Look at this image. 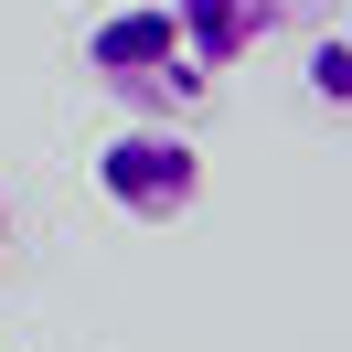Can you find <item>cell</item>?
Returning <instances> with one entry per match:
<instances>
[{
	"instance_id": "277c9868",
	"label": "cell",
	"mask_w": 352,
	"mask_h": 352,
	"mask_svg": "<svg viewBox=\"0 0 352 352\" xmlns=\"http://www.w3.org/2000/svg\"><path fill=\"white\" fill-rule=\"evenodd\" d=\"M299 96H309L320 118H352V11L309 32V54H299Z\"/></svg>"
},
{
	"instance_id": "5b68a950",
	"label": "cell",
	"mask_w": 352,
	"mask_h": 352,
	"mask_svg": "<svg viewBox=\"0 0 352 352\" xmlns=\"http://www.w3.org/2000/svg\"><path fill=\"white\" fill-rule=\"evenodd\" d=\"M0 245H11V192H0Z\"/></svg>"
},
{
	"instance_id": "6da1fadb",
	"label": "cell",
	"mask_w": 352,
	"mask_h": 352,
	"mask_svg": "<svg viewBox=\"0 0 352 352\" xmlns=\"http://www.w3.org/2000/svg\"><path fill=\"white\" fill-rule=\"evenodd\" d=\"M86 86L118 96L129 118L192 129V107L214 96V75L192 65V43H182V22L160 11V0H129V11H96L86 22Z\"/></svg>"
},
{
	"instance_id": "7a4b0ae2",
	"label": "cell",
	"mask_w": 352,
	"mask_h": 352,
	"mask_svg": "<svg viewBox=\"0 0 352 352\" xmlns=\"http://www.w3.org/2000/svg\"><path fill=\"white\" fill-rule=\"evenodd\" d=\"M96 192L118 203L129 224H182L203 203V150L192 129H171V118H129V129L96 139Z\"/></svg>"
},
{
	"instance_id": "3957f363",
	"label": "cell",
	"mask_w": 352,
	"mask_h": 352,
	"mask_svg": "<svg viewBox=\"0 0 352 352\" xmlns=\"http://www.w3.org/2000/svg\"><path fill=\"white\" fill-rule=\"evenodd\" d=\"M182 22V43H192V65L203 75H224V65H245V54L267 43V32L288 22V0H160Z\"/></svg>"
}]
</instances>
